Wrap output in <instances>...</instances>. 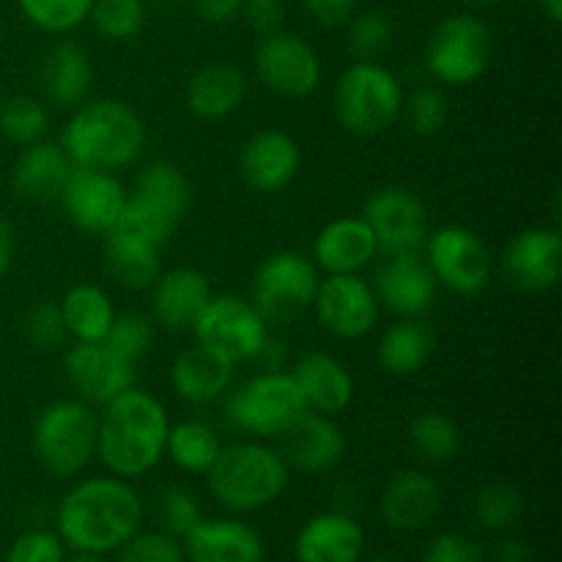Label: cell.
<instances>
[{
	"label": "cell",
	"mask_w": 562,
	"mask_h": 562,
	"mask_svg": "<svg viewBox=\"0 0 562 562\" xmlns=\"http://www.w3.org/2000/svg\"><path fill=\"white\" fill-rule=\"evenodd\" d=\"M60 541L82 554L115 552L143 525V499L130 481L93 475L75 483L55 514Z\"/></svg>",
	"instance_id": "6da1fadb"
},
{
	"label": "cell",
	"mask_w": 562,
	"mask_h": 562,
	"mask_svg": "<svg viewBox=\"0 0 562 562\" xmlns=\"http://www.w3.org/2000/svg\"><path fill=\"white\" fill-rule=\"evenodd\" d=\"M168 431L165 406L146 390L130 387L102 406L97 456L110 475L135 481L165 459Z\"/></svg>",
	"instance_id": "7a4b0ae2"
},
{
	"label": "cell",
	"mask_w": 562,
	"mask_h": 562,
	"mask_svg": "<svg viewBox=\"0 0 562 562\" xmlns=\"http://www.w3.org/2000/svg\"><path fill=\"white\" fill-rule=\"evenodd\" d=\"M60 148L75 168L115 173L140 159L146 148V124L119 99L77 104L75 115L64 126Z\"/></svg>",
	"instance_id": "3957f363"
},
{
	"label": "cell",
	"mask_w": 562,
	"mask_h": 562,
	"mask_svg": "<svg viewBox=\"0 0 562 562\" xmlns=\"http://www.w3.org/2000/svg\"><path fill=\"white\" fill-rule=\"evenodd\" d=\"M289 464L280 450L269 445L245 439V442L223 445L214 464L209 467L206 483L212 497L223 508L250 514L280 499L289 486Z\"/></svg>",
	"instance_id": "277c9868"
},
{
	"label": "cell",
	"mask_w": 562,
	"mask_h": 562,
	"mask_svg": "<svg viewBox=\"0 0 562 562\" xmlns=\"http://www.w3.org/2000/svg\"><path fill=\"white\" fill-rule=\"evenodd\" d=\"M192 206V187L184 170L168 159H154L137 170L135 190L126 192L115 228L132 231L162 247Z\"/></svg>",
	"instance_id": "5b68a950"
},
{
	"label": "cell",
	"mask_w": 562,
	"mask_h": 562,
	"mask_svg": "<svg viewBox=\"0 0 562 562\" xmlns=\"http://www.w3.org/2000/svg\"><path fill=\"white\" fill-rule=\"evenodd\" d=\"M99 415L80 398L44 406L33 423V456L55 477H75L97 456Z\"/></svg>",
	"instance_id": "8992f818"
},
{
	"label": "cell",
	"mask_w": 562,
	"mask_h": 562,
	"mask_svg": "<svg viewBox=\"0 0 562 562\" xmlns=\"http://www.w3.org/2000/svg\"><path fill=\"white\" fill-rule=\"evenodd\" d=\"M404 110L401 80L379 60H355L335 86V115L357 137H376Z\"/></svg>",
	"instance_id": "52a82bcc"
},
{
	"label": "cell",
	"mask_w": 562,
	"mask_h": 562,
	"mask_svg": "<svg viewBox=\"0 0 562 562\" xmlns=\"http://www.w3.org/2000/svg\"><path fill=\"white\" fill-rule=\"evenodd\" d=\"M225 395L228 426L256 439L283 437L307 412L305 398L289 371H261Z\"/></svg>",
	"instance_id": "ba28073f"
},
{
	"label": "cell",
	"mask_w": 562,
	"mask_h": 562,
	"mask_svg": "<svg viewBox=\"0 0 562 562\" xmlns=\"http://www.w3.org/2000/svg\"><path fill=\"white\" fill-rule=\"evenodd\" d=\"M494 55L492 27L475 14L439 22L426 44V69L445 86H470L488 69Z\"/></svg>",
	"instance_id": "9c48e42d"
},
{
	"label": "cell",
	"mask_w": 562,
	"mask_h": 562,
	"mask_svg": "<svg viewBox=\"0 0 562 562\" xmlns=\"http://www.w3.org/2000/svg\"><path fill=\"white\" fill-rule=\"evenodd\" d=\"M322 274L313 258L294 250H280L269 256L252 274L250 302L269 322H294L311 311L316 300Z\"/></svg>",
	"instance_id": "30bf717a"
},
{
	"label": "cell",
	"mask_w": 562,
	"mask_h": 562,
	"mask_svg": "<svg viewBox=\"0 0 562 562\" xmlns=\"http://www.w3.org/2000/svg\"><path fill=\"white\" fill-rule=\"evenodd\" d=\"M192 335H195V344L239 366L261 355L269 329L267 318L256 311L250 300L234 294H212L192 327Z\"/></svg>",
	"instance_id": "8fae6325"
},
{
	"label": "cell",
	"mask_w": 562,
	"mask_h": 562,
	"mask_svg": "<svg viewBox=\"0 0 562 562\" xmlns=\"http://www.w3.org/2000/svg\"><path fill=\"white\" fill-rule=\"evenodd\" d=\"M426 263L437 285L461 296L481 294L494 272V258L486 241L464 225H442L426 236Z\"/></svg>",
	"instance_id": "7c38bea8"
},
{
	"label": "cell",
	"mask_w": 562,
	"mask_h": 562,
	"mask_svg": "<svg viewBox=\"0 0 562 562\" xmlns=\"http://www.w3.org/2000/svg\"><path fill=\"white\" fill-rule=\"evenodd\" d=\"M362 220L376 236L382 256L420 252L428 236V209L417 192L406 187H382L371 192L362 209Z\"/></svg>",
	"instance_id": "4fadbf2b"
},
{
	"label": "cell",
	"mask_w": 562,
	"mask_h": 562,
	"mask_svg": "<svg viewBox=\"0 0 562 562\" xmlns=\"http://www.w3.org/2000/svg\"><path fill=\"white\" fill-rule=\"evenodd\" d=\"M256 75L272 93L285 99L311 97L322 82L318 53L296 33L278 31L263 36L256 49Z\"/></svg>",
	"instance_id": "5bb4252c"
},
{
	"label": "cell",
	"mask_w": 562,
	"mask_h": 562,
	"mask_svg": "<svg viewBox=\"0 0 562 562\" xmlns=\"http://www.w3.org/2000/svg\"><path fill=\"white\" fill-rule=\"evenodd\" d=\"M379 300L362 274H327L318 283L313 311L329 335L357 340L376 327Z\"/></svg>",
	"instance_id": "9a60e30c"
},
{
	"label": "cell",
	"mask_w": 562,
	"mask_h": 562,
	"mask_svg": "<svg viewBox=\"0 0 562 562\" xmlns=\"http://www.w3.org/2000/svg\"><path fill=\"white\" fill-rule=\"evenodd\" d=\"M58 201L75 228L86 234H110L124 212L126 190L108 170L71 168Z\"/></svg>",
	"instance_id": "2e32d148"
},
{
	"label": "cell",
	"mask_w": 562,
	"mask_h": 562,
	"mask_svg": "<svg viewBox=\"0 0 562 562\" xmlns=\"http://www.w3.org/2000/svg\"><path fill=\"white\" fill-rule=\"evenodd\" d=\"M64 371L80 401L91 406H104L135 387V366L121 360L104 344H77L69 346L64 357Z\"/></svg>",
	"instance_id": "e0dca14e"
},
{
	"label": "cell",
	"mask_w": 562,
	"mask_h": 562,
	"mask_svg": "<svg viewBox=\"0 0 562 562\" xmlns=\"http://www.w3.org/2000/svg\"><path fill=\"white\" fill-rule=\"evenodd\" d=\"M373 294L379 305L401 318H417L431 311L437 296V280L420 252L384 256V263L373 278Z\"/></svg>",
	"instance_id": "ac0fdd59"
},
{
	"label": "cell",
	"mask_w": 562,
	"mask_h": 562,
	"mask_svg": "<svg viewBox=\"0 0 562 562\" xmlns=\"http://www.w3.org/2000/svg\"><path fill=\"white\" fill-rule=\"evenodd\" d=\"M503 272L521 291H549L562 272V236L558 228H527L510 239Z\"/></svg>",
	"instance_id": "d6986e66"
},
{
	"label": "cell",
	"mask_w": 562,
	"mask_h": 562,
	"mask_svg": "<svg viewBox=\"0 0 562 562\" xmlns=\"http://www.w3.org/2000/svg\"><path fill=\"white\" fill-rule=\"evenodd\" d=\"M442 508V488L437 477L423 470L395 472L379 497V516L390 530L415 532L431 525Z\"/></svg>",
	"instance_id": "ffe728a7"
},
{
	"label": "cell",
	"mask_w": 562,
	"mask_h": 562,
	"mask_svg": "<svg viewBox=\"0 0 562 562\" xmlns=\"http://www.w3.org/2000/svg\"><path fill=\"white\" fill-rule=\"evenodd\" d=\"M280 456L285 459L289 470H300L305 475H322L335 470L346 456V437L338 423L329 415L305 412L283 437Z\"/></svg>",
	"instance_id": "44dd1931"
},
{
	"label": "cell",
	"mask_w": 562,
	"mask_h": 562,
	"mask_svg": "<svg viewBox=\"0 0 562 562\" xmlns=\"http://www.w3.org/2000/svg\"><path fill=\"white\" fill-rule=\"evenodd\" d=\"M300 162L302 151L289 132L263 130L241 146L239 173L250 190L280 192L294 181Z\"/></svg>",
	"instance_id": "7402d4cb"
},
{
	"label": "cell",
	"mask_w": 562,
	"mask_h": 562,
	"mask_svg": "<svg viewBox=\"0 0 562 562\" xmlns=\"http://www.w3.org/2000/svg\"><path fill=\"white\" fill-rule=\"evenodd\" d=\"M151 289L154 322L168 333H190L206 302L212 300V285L206 274L190 267L159 272Z\"/></svg>",
	"instance_id": "603a6c76"
},
{
	"label": "cell",
	"mask_w": 562,
	"mask_h": 562,
	"mask_svg": "<svg viewBox=\"0 0 562 562\" xmlns=\"http://www.w3.org/2000/svg\"><path fill=\"white\" fill-rule=\"evenodd\" d=\"M294 554L300 562H360L366 554V530L355 516L327 510L302 525Z\"/></svg>",
	"instance_id": "cb8c5ba5"
},
{
	"label": "cell",
	"mask_w": 562,
	"mask_h": 562,
	"mask_svg": "<svg viewBox=\"0 0 562 562\" xmlns=\"http://www.w3.org/2000/svg\"><path fill=\"white\" fill-rule=\"evenodd\" d=\"M181 543L187 562H263L261 536L239 519H201Z\"/></svg>",
	"instance_id": "d4e9b609"
},
{
	"label": "cell",
	"mask_w": 562,
	"mask_h": 562,
	"mask_svg": "<svg viewBox=\"0 0 562 562\" xmlns=\"http://www.w3.org/2000/svg\"><path fill=\"white\" fill-rule=\"evenodd\" d=\"M376 256V236L362 217L333 220L313 241V263L327 274H360Z\"/></svg>",
	"instance_id": "484cf974"
},
{
	"label": "cell",
	"mask_w": 562,
	"mask_h": 562,
	"mask_svg": "<svg viewBox=\"0 0 562 562\" xmlns=\"http://www.w3.org/2000/svg\"><path fill=\"white\" fill-rule=\"evenodd\" d=\"M289 373L305 398L307 412L335 417L355 398V379L346 371L344 362L335 360L333 355L311 351V355L300 357Z\"/></svg>",
	"instance_id": "4316f807"
},
{
	"label": "cell",
	"mask_w": 562,
	"mask_h": 562,
	"mask_svg": "<svg viewBox=\"0 0 562 562\" xmlns=\"http://www.w3.org/2000/svg\"><path fill=\"white\" fill-rule=\"evenodd\" d=\"M234 362L195 344L176 357L173 368H170V384L181 401L192 406H206L228 393L234 384Z\"/></svg>",
	"instance_id": "83f0119b"
},
{
	"label": "cell",
	"mask_w": 562,
	"mask_h": 562,
	"mask_svg": "<svg viewBox=\"0 0 562 562\" xmlns=\"http://www.w3.org/2000/svg\"><path fill=\"white\" fill-rule=\"evenodd\" d=\"M247 77L239 66L209 64L187 86V108L203 121H223L245 104Z\"/></svg>",
	"instance_id": "f1b7e54d"
},
{
	"label": "cell",
	"mask_w": 562,
	"mask_h": 562,
	"mask_svg": "<svg viewBox=\"0 0 562 562\" xmlns=\"http://www.w3.org/2000/svg\"><path fill=\"white\" fill-rule=\"evenodd\" d=\"M71 168H75V165L69 162V157H66V151L60 148V143L36 140L31 143V146L22 148V154L16 157L11 181H14V190L20 192L22 198L36 203H47L60 195Z\"/></svg>",
	"instance_id": "f546056e"
},
{
	"label": "cell",
	"mask_w": 562,
	"mask_h": 562,
	"mask_svg": "<svg viewBox=\"0 0 562 562\" xmlns=\"http://www.w3.org/2000/svg\"><path fill=\"white\" fill-rule=\"evenodd\" d=\"M93 69L86 49L75 42H58L47 53L42 66V88L53 104L64 110H75L86 102L91 91Z\"/></svg>",
	"instance_id": "4dcf8cb0"
},
{
	"label": "cell",
	"mask_w": 562,
	"mask_h": 562,
	"mask_svg": "<svg viewBox=\"0 0 562 562\" xmlns=\"http://www.w3.org/2000/svg\"><path fill=\"white\" fill-rule=\"evenodd\" d=\"M434 349H437V335L420 316L401 318L390 324L379 338L376 360L393 376H412L426 368Z\"/></svg>",
	"instance_id": "1f68e13d"
},
{
	"label": "cell",
	"mask_w": 562,
	"mask_h": 562,
	"mask_svg": "<svg viewBox=\"0 0 562 562\" xmlns=\"http://www.w3.org/2000/svg\"><path fill=\"white\" fill-rule=\"evenodd\" d=\"M104 236H108V272L113 274L115 283L130 291L151 289L162 272L159 245L124 228H113Z\"/></svg>",
	"instance_id": "d6a6232c"
},
{
	"label": "cell",
	"mask_w": 562,
	"mask_h": 562,
	"mask_svg": "<svg viewBox=\"0 0 562 562\" xmlns=\"http://www.w3.org/2000/svg\"><path fill=\"white\" fill-rule=\"evenodd\" d=\"M58 307L66 324V335L75 338L77 344H102L115 316L110 294L93 283L71 285Z\"/></svg>",
	"instance_id": "836d02e7"
},
{
	"label": "cell",
	"mask_w": 562,
	"mask_h": 562,
	"mask_svg": "<svg viewBox=\"0 0 562 562\" xmlns=\"http://www.w3.org/2000/svg\"><path fill=\"white\" fill-rule=\"evenodd\" d=\"M220 450H223V442L206 420H184L179 426H170L168 445H165L170 461L192 475H206Z\"/></svg>",
	"instance_id": "e575fe53"
},
{
	"label": "cell",
	"mask_w": 562,
	"mask_h": 562,
	"mask_svg": "<svg viewBox=\"0 0 562 562\" xmlns=\"http://www.w3.org/2000/svg\"><path fill=\"white\" fill-rule=\"evenodd\" d=\"M409 448L423 464H448L461 450V428L442 412H420L409 423Z\"/></svg>",
	"instance_id": "d590c367"
},
{
	"label": "cell",
	"mask_w": 562,
	"mask_h": 562,
	"mask_svg": "<svg viewBox=\"0 0 562 562\" xmlns=\"http://www.w3.org/2000/svg\"><path fill=\"white\" fill-rule=\"evenodd\" d=\"M525 514V494L514 483H486L472 494V519L483 530H508Z\"/></svg>",
	"instance_id": "8d00e7d4"
},
{
	"label": "cell",
	"mask_w": 562,
	"mask_h": 562,
	"mask_svg": "<svg viewBox=\"0 0 562 562\" xmlns=\"http://www.w3.org/2000/svg\"><path fill=\"white\" fill-rule=\"evenodd\" d=\"M346 25H349L346 44H349V53L355 60H379L393 47L395 27L384 11H360Z\"/></svg>",
	"instance_id": "74e56055"
},
{
	"label": "cell",
	"mask_w": 562,
	"mask_h": 562,
	"mask_svg": "<svg viewBox=\"0 0 562 562\" xmlns=\"http://www.w3.org/2000/svg\"><path fill=\"white\" fill-rule=\"evenodd\" d=\"M47 110L33 97H11L0 102V135L14 146H31L44 140L47 132Z\"/></svg>",
	"instance_id": "f35d334b"
},
{
	"label": "cell",
	"mask_w": 562,
	"mask_h": 562,
	"mask_svg": "<svg viewBox=\"0 0 562 562\" xmlns=\"http://www.w3.org/2000/svg\"><path fill=\"white\" fill-rule=\"evenodd\" d=\"M88 20L108 42H130L146 25V0H93Z\"/></svg>",
	"instance_id": "ab89813d"
},
{
	"label": "cell",
	"mask_w": 562,
	"mask_h": 562,
	"mask_svg": "<svg viewBox=\"0 0 562 562\" xmlns=\"http://www.w3.org/2000/svg\"><path fill=\"white\" fill-rule=\"evenodd\" d=\"M102 344L108 346L113 355H119L121 360L135 366V362L140 360V357H146L148 349H151L154 322L146 316V313H137V311L115 313Z\"/></svg>",
	"instance_id": "60d3db41"
},
{
	"label": "cell",
	"mask_w": 562,
	"mask_h": 562,
	"mask_svg": "<svg viewBox=\"0 0 562 562\" xmlns=\"http://www.w3.org/2000/svg\"><path fill=\"white\" fill-rule=\"evenodd\" d=\"M31 25L44 33H71L91 14L93 0H16Z\"/></svg>",
	"instance_id": "b9f144b4"
},
{
	"label": "cell",
	"mask_w": 562,
	"mask_h": 562,
	"mask_svg": "<svg viewBox=\"0 0 562 562\" xmlns=\"http://www.w3.org/2000/svg\"><path fill=\"white\" fill-rule=\"evenodd\" d=\"M115 552H119V560L115 562H187L181 538L168 536L165 530H137L135 536L126 543H121Z\"/></svg>",
	"instance_id": "7bdbcfd3"
},
{
	"label": "cell",
	"mask_w": 562,
	"mask_h": 562,
	"mask_svg": "<svg viewBox=\"0 0 562 562\" xmlns=\"http://www.w3.org/2000/svg\"><path fill=\"white\" fill-rule=\"evenodd\" d=\"M406 119H409V126L415 135L434 137L448 126L450 119V104L448 97L439 91L437 86H423L417 88L409 97V104H406Z\"/></svg>",
	"instance_id": "ee69618b"
},
{
	"label": "cell",
	"mask_w": 562,
	"mask_h": 562,
	"mask_svg": "<svg viewBox=\"0 0 562 562\" xmlns=\"http://www.w3.org/2000/svg\"><path fill=\"white\" fill-rule=\"evenodd\" d=\"M22 329H25V338L31 340V346L42 351L58 349L69 338L58 302L53 300H42L31 305V311L25 313V322H22Z\"/></svg>",
	"instance_id": "f6af8a7d"
},
{
	"label": "cell",
	"mask_w": 562,
	"mask_h": 562,
	"mask_svg": "<svg viewBox=\"0 0 562 562\" xmlns=\"http://www.w3.org/2000/svg\"><path fill=\"white\" fill-rule=\"evenodd\" d=\"M157 519L159 527L168 536L184 538L201 521V508H198L195 497L190 492H184V488H168L157 499Z\"/></svg>",
	"instance_id": "bcb514c9"
},
{
	"label": "cell",
	"mask_w": 562,
	"mask_h": 562,
	"mask_svg": "<svg viewBox=\"0 0 562 562\" xmlns=\"http://www.w3.org/2000/svg\"><path fill=\"white\" fill-rule=\"evenodd\" d=\"M66 543L58 532L31 530L14 538V543L5 552V562H64Z\"/></svg>",
	"instance_id": "7dc6e473"
},
{
	"label": "cell",
	"mask_w": 562,
	"mask_h": 562,
	"mask_svg": "<svg viewBox=\"0 0 562 562\" xmlns=\"http://www.w3.org/2000/svg\"><path fill=\"white\" fill-rule=\"evenodd\" d=\"M423 562H483V552L472 538L442 532L423 552Z\"/></svg>",
	"instance_id": "c3c4849f"
},
{
	"label": "cell",
	"mask_w": 562,
	"mask_h": 562,
	"mask_svg": "<svg viewBox=\"0 0 562 562\" xmlns=\"http://www.w3.org/2000/svg\"><path fill=\"white\" fill-rule=\"evenodd\" d=\"M241 16L258 36H272V33L283 31L285 5L283 0H245Z\"/></svg>",
	"instance_id": "681fc988"
},
{
	"label": "cell",
	"mask_w": 562,
	"mask_h": 562,
	"mask_svg": "<svg viewBox=\"0 0 562 562\" xmlns=\"http://www.w3.org/2000/svg\"><path fill=\"white\" fill-rule=\"evenodd\" d=\"M302 3H305V11L313 16V22L329 27V31L344 27L357 9V0H302Z\"/></svg>",
	"instance_id": "f907efd6"
},
{
	"label": "cell",
	"mask_w": 562,
	"mask_h": 562,
	"mask_svg": "<svg viewBox=\"0 0 562 562\" xmlns=\"http://www.w3.org/2000/svg\"><path fill=\"white\" fill-rule=\"evenodd\" d=\"M245 0H195V11L209 25H228L236 16H241Z\"/></svg>",
	"instance_id": "816d5d0a"
},
{
	"label": "cell",
	"mask_w": 562,
	"mask_h": 562,
	"mask_svg": "<svg viewBox=\"0 0 562 562\" xmlns=\"http://www.w3.org/2000/svg\"><path fill=\"white\" fill-rule=\"evenodd\" d=\"M497 562H532L530 543L521 541V538H508V541L499 543Z\"/></svg>",
	"instance_id": "f5cc1de1"
},
{
	"label": "cell",
	"mask_w": 562,
	"mask_h": 562,
	"mask_svg": "<svg viewBox=\"0 0 562 562\" xmlns=\"http://www.w3.org/2000/svg\"><path fill=\"white\" fill-rule=\"evenodd\" d=\"M11 263H14V228L0 217V280L5 278Z\"/></svg>",
	"instance_id": "db71d44e"
},
{
	"label": "cell",
	"mask_w": 562,
	"mask_h": 562,
	"mask_svg": "<svg viewBox=\"0 0 562 562\" xmlns=\"http://www.w3.org/2000/svg\"><path fill=\"white\" fill-rule=\"evenodd\" d=\"M541 3V11L549 16V22H562V0H538Z\"/></svg>",
	"instance_id": "11a10c76"
},
{
	"label": "cell",
	"mask_w": 562,
	"mask_h": 562,
	"mask_svg": "<svg viewBox=\"0 0 562 562\" xmlns=\"http://www.w3.org/2000/svg\"><path fill=\"white\" fill-rule=\"evenodd\" d=\"M464 3L470 5V9L483 11V9H494V5H503L505 0H464Z\"/></svg>",
	"instance_id": "9f6ffc18"
},
{
	"label": "cell",
	"mask_w": 562,
	"mask_h": 562,
	"mask_svg": "<svg viewBox=\"0 0 562 562\" xmlns=\"http://www.w3.org/2000/svg\"><path fill=\"white\" fill-rule=\"evenodd\" d=\"M64 562H104V560H102V554H82V552H77L75 558H69V560H64Z\"/></svg>",
	"instance_id": "6f0895ef"
},
{
	"label": "cell",
	"mask_w": 562,
	"mask_h": 562,
	"mask_svg": "<svg viewBox=\"0 0 562 562\" xmlns=\"http://www.w3.org/2000/svg\"><path fill=\"white\" fill-rule=\"evenodd\" d=\"M368 562H395L393 558H373V560H368Z\"/></svg>",
	"instance_id": "680465c9"
},
{
	"label": "cell",
	"mask_w": 562,
	"mask_h": 562,
	"mask_svg": "<svg viewBox=\"0 0 562 562\" xmlns=\"http://www.w3.org/2000/svg\"><path fill=\"white\" fill-rule=\"evenodd\" d=\"M157 3H170V0H157Z\"/></svg>",
	"instance_id": "91938a15"
}]
</instances>
